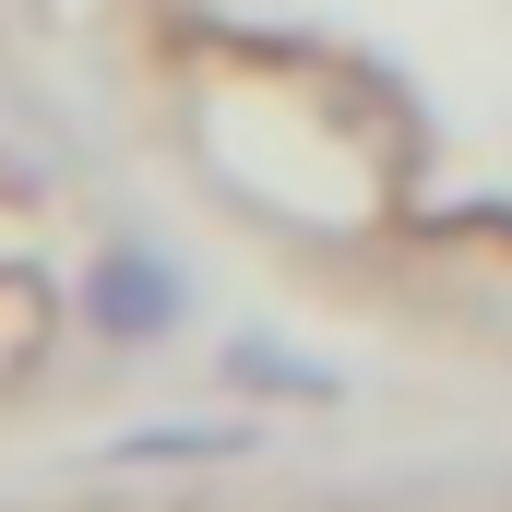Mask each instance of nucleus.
<instances>
[{
	"instance_id": "nucleus-1",
	"label": "nucleus",
	"mask_w": 512,
	"mask_h": 512,
	"mask_svg": "<svg viewBox=\"0 0 512 512\" xmlns=\"http://www.w3.org/2000/svg\"><path fill=\"white\" fill-rule=\"evenodd\" d=\"M167 310H179V298H167L155 262H108V274H96V322H108V334H155Z\"/></svg>"
}]
</instances>
